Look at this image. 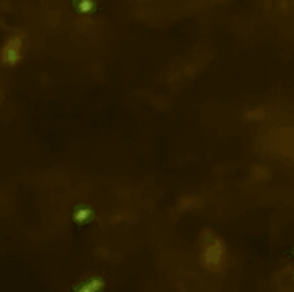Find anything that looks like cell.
<instances>
[{
    "instance_id": "obj_5",
    "label": "cell",
    "mask_w": 294,
    "mask_h": 292,
    "mask_svg": "<svg viewBox=\"0 0 294 292\" xmlns=\"http://www.w3.org/2000/svg\"><path fill=\"white\" fill-rule=\"evenodd\" d=\"M250 177H252V181H266L270 177V170L266 166H254Z\"/></svg>"
},
{
    "instance_id": "obj_1",
    "label": "cell",
    "mask_w": 294,
    "mask_h": 292,
    "mask_svg": "<svg viewBox=\"0 0 294 292\" xmlns=\"http://www.w3.org/2000/svg\"><path fill=\"white\" fill-rule=\"evenodd\" d=\"M200 260L208 270H222L226 262V246L224 240L218 238L214 232L206 230L200 240Z\"/></svg>"
},
{
    "instance_id": "obj_4",
    "label": "cell",
    "mask_w": 294,
    "mask_h": 292,
    "mask_svg": "<svg viewBox=\"0 0 294 292\" xmlns=\"http://www.w3.org/2000/svg\"><path fill=\"white\" fill-rule=\"evenodd\" d=\"M202 206V198H198V196H183L181 200H179V210H193V208H200Z\"/></svg>"
},
{
    "instance_id": "obj_3",
    "label": "cell",
    "mask_w": 294,
    "mask_h": 292,
    "mask_svg": "<svg viewBox=\"0 0 294 292\" xmlns=\"http://www.w3.org/2000/svg\"><path fill=\"white\" fill-rule=\"evenodd\" d=\"M101 286H103V280H101V278H89V280H85L81 286H77L75 292H99Z\"/></svg>"
},
{
    "instance_id": "obj_6",
    "label": "cell",
    "mask_w": 294,
    "mask_h": 292,
    "mask_svg": "<svg viewBox=\"0 0 294 292\" xmlns=\"http://www.w3.org/2000/svg\"><path fill=\"white\" fill-rule=\"evenodd\" d=\"M89 214H91V210H89V208H79V212L75 214V220H77V222H79V220H85Z\"/></svg>"
},
{
    "instance_id": "obj_7",
    "label": "cell",
    "mask_w": 294,
    "mask_h": 292,
    "mask_svg": "<svg viewBox=\"0 0 294 292\" xmlns=\"http://www.w3.org/2000/svg\"><path fill=\"white\" fill-rule=\"evenodd\" d=\"M77 8L83 10V12H87V10L93 8V2H91V0H81V2H77Z\"/></svg>"
},
{
    "instance_id": "obj_2",
    "label": "cell",
    "mask_w": 294,
    "mask_h": 292,
    "mask_svg": "<svg viewBox=\"0 0 294 292\" xmlns=\"http://www.w3.org/2000/svg\"><path fill=\"white\" fill-rule=\"evenodd\" d=\"M24 45H26L24 30H14L8 35V39L4 41V47H2V64L6 69H12L20 62L22 53H24Z\"/></svg>"
}]
</instances>
